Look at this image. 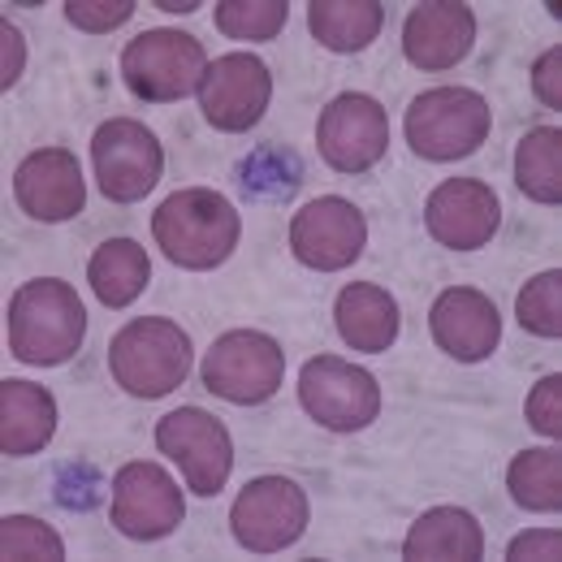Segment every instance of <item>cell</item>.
I'll list each match as a JSON object with an SVG mask.
<instances>
[{
    "instance_id": "d6986e66",
    "label": "cell",
    "mask_w": 562,
    "mask_h": 562,
    "mask_svg": "<svg viewBox=\"0 0 562 562\" xmlns=\"http://www.w3.org/2000/svg\"><path fill=\"white\" fill-rule=\"evenodd\" d=\"M334 325H338V338L351 351L385 355L398 342L403 312H398V299L385 285H376V281H351V285L338 290Z\"/></svg>"
},
{
    "instance_id": "6da1fadb",
    "label": "cell",
    "mask_w": 562,
    "mask_h": 562,
    "mask_svg": "<svg viewBox=\"0 0 562 562\" xmlns=\"http://www.w3.org/2000/svg\"><path fill=\"white\" fill-rule=\"evenodd\" d=\"M238 234H243L238 209L221 191H209V187H182L151 212L156 247L165 251L169 265L191 269V273L221 269L234 256Z\"/></svg>"
},
{
    "instance_id": "ffe728a7",
    "label": "cell",
    "mask_w": 562,
    "mask_h": 562,
    "mask_svg": "<svg viewBox=\"0 0 562 562\" xmlns=\"http://www.w3.org/2000/svg\"><path fill=\"white\" fill-rule=\"evenodd\" d=\"M57 432V398L44 385L4 376L0 381V450L9 459L40 454Z\"/></svg>"
},
{
    "instance_id": "ba28073f",
    "label": "cell",
    "mask_w": 562,
    "mask_h": 562,
    "mask_svg": "<svg viewBox=\"0 0 562 562\" xmlns=\"http://www.w3.org/2000/svg\"><path fill=\"white\" fill-rule=\"evenodd\" d=\"M156 450L169 454L195 497H216L234 472L229 428L204 407H178L156 420Z\"/></svg>"
},
{
    "instance_id": "e575fe53",
    "label": "cell",
    "mask_w": 562,
    "mask_h": 562,
    "mask_svg": "<svg viewBox=\"0 0 562 562\" xmlns=\"http://www.w3.org/2000/svg\"><path fill=\"white\" fill-rule=\"evenodd\" d=\"M26 66V40L13 22H0V87H13Z\"/></svg>"
},
{
    "instance_id": "2e32d148",
    "label": "cell",
    "mask_w": 562,
    "mask_h": 562,
    "mask_svg": "<svg viewBox=\"0 0 562 562\" xmlns=\"http://www.w3.org/2000/svg\"><path fill=\"white\" fill-rule=\"evenodd\" d=\"M428 329L437 351H446L459 363H485L502 347V316L490 294L472 285H450L428 307Z\"/></svg>"
},
{
    "instance_id": "4316f807",
    "label": "cell",
    "mask_w": 562,
    "mask_h": 562,
    "mask_svg": "<svg viewBox=\"0 0 562 562\" xmlns=\"http://www.w3.org/2000/svg\"><path fill=\"white\" fill-rule=\"evenodd\" d=\"M216 31L229 35V40H247V44H265V40H278L285 18H290V4L285 0H225L216 4Z\"/></svg>"
},
{
    "instance_id": "8fae6325",
    "label": "cell",
    "mask_w": 562,
    "mask_h": 562,
    "mask_svg": "<svg viewBox=\"0 0 562 562\" xmlns=\"http://www.w3.org/2000/svg\"><path fill=\"white\" fill-rule=\"evenodd\" d=\"M269 100H273V74L251 53L216 57L204 70V82H200L204 122L212 131H225V135L256 131L265 122V113H269Z\"/></svg>"
},
{
    "instance_id": "5b68a950",
    "label": "cell",
    "mask_w": 562,
    "mask_h": 562,
    "mask_svg": "<svg viewBox=\"0 0 562 562\" xmlns=\"http://www.w3.org/2000/svg\"><path fill=\"white\" fill-rule=\"evenodd\" d=\"M209 70V53L191 31L156 26L122 48V82L143 104H173L200 91Z\"/></svg>"
},
{
    "instance_id": "d6a6232c",
    "label": "cell",
    "mask_w": 562,
    "mask_h": 562,
    "mask_svg": "<svg viewBox=\"0 0 562 562\" xmlns=\"http://www.w3.org/2000/svg\"><path fill=\"white\" fill-rule=\"evenodd\" d=\"M532 91L546 109H562V48H550L532 61Z\"/></svg>"
},
{
    "instance_id": "7402d4cb",
    "label": "cell",
    "mask_w": 562,
    "mask_h": 562,
    "mask_svg": "<svg viewBox=\"0 0 562 562\" xmlns=\"http://www.w3.org/2000/svg\"><path fill=\"white\" fill-rule=\"evenodd\" d=\"M87 281L104 307H131L151 281V260L135 238H109L87 260Z\"/></svg>"
},
{
    "instance_id": "cb8c5ba5",
    "label": "cell",
    "mask_w": 562,
    "mask_h": 562,
    "mask_svg": "<svg viewBox=\"0 0 562 562\" xmlns=\"http://www.w3.org/2000/svg\"><path fill=\"white\" fill-rule=\"evenodd\" d=\"M515 187L532 204H562V131L537 126L515 147Z\"/></svg>"
},
{
    "instance_id": "7a4b0ae2",
    "label": "cell",
    "mask_w": 562,
    "mask_h": 562,
    "mask_svg": "<svg viewBox=\"0 0 562 562\" xmlns=\"http://www.w3.org/2000/svg\"><path fill=\"white\" fill-rule=\"evenodd\" d=\"M87 338V307L70 281H22L9 299V351L18 363L57 368L70 363Z\"/></svg>"
},
{
    "instance_id": "e0dca14e",
    "label": "cell",
    "mask_w": 562,
    "mask_h": 562,
    "mask_svg": "<svg viewBox=\"0 0 562 562\" xmlns=\"http://www.w3.org/2000/svg\"><path fill=\"white\" fill-rule=\"evenodd\" d=\"M13 200L31 221L57 225L87 209V182L70 147H40L13 169Z\"/></svg>"
},
{
    "instance_id": "484cf974",
    "label": "cell",
    "mask_w": 562,
    "mask_h": 562,
    "mask_svg": "<svg viewBox=\"0 0 562 562\" xmlns=\"http://www.w3.org/2000/svg\"><path fill=\"white\" fill-rule=\"evenodd\" d=\"M238 187L247 191V200H265V204L290 200L303 187V160L285 143H265L238 165Z\"/></svg>"
},
{
    "instance_id": "7c38bea8",
    "label": "cell",
    "mask_w": 562,
    "mask_h": 562,
    "mask_svg": "<svg viewBox=\"0 0 562 562\" xmlns=\"http://www.w3.org/2000/svg\"><path fill=\"white\" fill-rule=\"evenodd\" d=\"M109 519L131 541H160V537L178 532V524L187 519V502H182L178 481L160 463L139 459V463L117 468Z\"/></svg>"
},
{
    "instance_id": "4dcf8cb0",
    "label": "cell",
    "mask_w": 562,
    "mask_h": 562,
    "mask_svg": "<svg viewBox=\"0 0 562 562\" xmlns=\"http://www.w3.org/2000/svg\"><path fill=\"white\" fill-rule=\"evenodd\" d=\"M135 13V0H66V18L70 26L87 35H109L117 26H126Z\"/></svg>"
},
{
    "instance_id": "f546056e",
    "label": "cell",
    "mask_w": 562,
    "mask_h": 562,
    "mask_svg": "<svg viewBox=\"0 0 562 562\" xmlns=\"http://www.w3.org/2000/svg\"><path fill=\"white\" fill-rule=\"evenodd\" d=\"M100 497H104V476L91 463L74 459V463L57 468V502L66 510H91V506H100Z\"/></svg>"
},
{
    "instance_id": "8992f818",
    "label": "cell",
    "mask_w": 562,
    "mask_h": 562,
    "mask_svg": "<svg viewBox=\"0 0 562 562\" xmlns=\"http://www.w3.org/2000/svg\"><path fill=\"white\" fill-rule=\"evenodd\" d=\"M204 390L234 403V407H260L281 390L285 376V351L278 338L260 329H229L212 342L204 355Z\"/></svg>"
},
{
    "instance_id": "d590c367",
    "label": "cell",
    "mask_w": 562,
    "mask_h": 562,
    "mask_svg": "<svg viewBox=\"0 0 562 562\" xmlns=\"http://www.w3.org/2000/svg\"><path fill=\"white\" fill-rule=\"evenodd\" d=\"M160 9H165V13H195L200 0H160Z\"/></svg>"
},
{
    "instance_id": "4fadbf2b",
    "label": "cell",
    "mask_w": 562,
    "mask_h": 562,
    "mask_svg": "<svg viewBox=\"0 0 562 562\" xmlns=\"http://www.w3.org/2000/svg\"><path fill=\"white\" fill-rule=\"evenodd\" d=\"M368 247V221L342 195H321L290 221V251L316 273H342Z\"/></svg>"
},
{
    "instance_id": "9c48e42d",
    "label": "cell",
    "mask_w": 562,
    "mask_h": 562,
    "mask_svg": "<svg viewBox=\"0 0 562 562\" xmlns=\"http://www.w3.org/2000/svg\"><path fill=\"white\" fill-rule=\"evenodd\" d=\"M307 493L290 476H256L229 506V532L247 554H281L307 532Z\"/></svg>"
},
{
    "instance_id": "836d02e7",
    "label": "cell",
    "mask_w": 562,
    "mask_h": 562,
    "mask_svg": "<svg viewBox=\"0 0 562 562\" xmlns=\"http://www.w3.org/2000/svg\"><path fill=\"white\" fill-rule=\"evenodd\" d=\"M506 559L524 562H554L562 559V537L559 532H550V528H541V532H519L515 541H510V550H506Z\"/></svg>"
},
{
    "instance_id": "603a6c76",
    "label": "cell",
    "mask_w": 562,
    "mask_h": 562,
    "mask_svg": "<svg viewBox=\"0 0 562 562\" xmlns=\"http://www.w3.org/2000/svg\"><path fill=\"white\" fill-rule=\"evenodd\" d=\"M385 26V4L376 0H312L307 31L329 53H363Z\"/></svg>"
},
{
    "instance_id": "277c9868",
    "label": "cell",
    "mask_w": 562,
    "mask_h": 562,
    "mask_svg": "<svg viewBox=\"0 0 562 562\" xmlns=\"http://www.w3.org/2000/svg\"><path fill=\"white\" fill-rule=\"evenodd\" d=\"M490 100L472 87H432L407 109V143L424 160H463L490 139Z\"/></svg>"
},
{
    "instance_id": "9a60e30c",
    "label": "cell",
    "mask_w": 562,
    "mask_h": 562,
    "mask_svg": "<svg viewBox=\"0 0 562 562\" xmlns=\"http://www.w3.org/2000/svg\"><path fill=\"white\" fill-rule=\"evenodd\" d=\"M424 225L450 251H481L502 229V200L481 178H446L424 204Z\"/></svg>"
},
{
    "instance_id": "52a82bcc",
    "label": "cell",
    "mask_w": 562,
    "mask_h": 562,
    "mask_svg": "<svg viewBox=\"0 0 562 562\" xmlns=\"http://www.w3.org/2000/svg\"><path fill=\"white\" fill-rule=\"evenodd\" d=\"M299 403L329 432H363L381 416V385L368 368L338 355H316L299 372Z\"/></svg>"
},
{
    "instance_id": "d4e9b609",
    "label": "cell",
    "mask_w": 562,
    "mask_h": 562,
    "mask_svg": "<svg viewBox=\"0 0 562 562\" xmlns=\"http://www.w3.org/2000/svg\"><path fill=\"white\" fill-rule=\"evenodd\" d=\"M506 490L515 497V506H524L532 515L562 510V454L546 450V446L515 454L506 468Z\"/></svg>"
},
{
    "instance_id": "44dd1931",
    "label": "cell",
    "mask_w": 562,
    "mask_h": 562,
    "mask_svg": "<svg viewBox=\"0 0 562 562\" xmlns=\"http://www.w3.org/2000/svg\"><path fill=\"white\" fill-rule=\"evenodd\" d=\"M403 559L412 562H476L485 559V532L463 506H432L412 524L403 541Z\"/></svg>"
},
{
    "instance_id": "83f0119b",
    "label": "cell",
    "mask_w": 562,
    "mask_h": 562,
    "mask_svg": "<svg viewBox=\"0 0 562 562\" xmlns=\"http://www.w3.org/2000/svg\"><path fill=\"white\" fill-rule=\"evenodd\" d=\"M515 312H519V325L532 334V338H562V273L559 269H546L532 281H524L519 299H515Z\"/></svg>"
},
{
    "instance_id": "5bb4252c",
    "label": "cell",
    "mask_w": 562,
    "mask_h": 562,
    "mask_svg": "<svg viewBox=\"0 0 562 562\" xmlns=\"http://www.w3.org/2000/svg\"><path fill=\"white\" fill-rule=\"evenodd\" d=\"M316 147L338 173H368L372 165H381L390 147V117L381 100L363 91L334 95L316 122Z\"/></svg>"
},
{
    "instance_id": "f1b7e54d",
    "label": "cell",
    "mask_w": 562,
    "mask_h": 562,
    "mask_svg": "<svg viewBox=\"0 0 562 562\" xmlns=\"http://www.w3.org/2000/svg\"><path fill=\"white\" fill-rule=\"evenodd\" d=\"M0 559L4 562H22V559H44V562H61L66 559V546L57 537L53 524L35 519V515H4L0 519Z\"/></svg>"
},
{
    "instance_id": "1f68e13d",
    "label": "cell",
    "mask_w": 562,
    "mask_h": 562,
    "mask_svg": "<svg viewBox=\"0 0 562 562\" xmlns=\"http://www.w3.org/2000/svg\"><path fill=\"white\" fill-rule=\"evenodd\" d=\"M528 424L541 432V437H562V376H541L524 403Z\"/></svg>"
},
{
    "instance_id": "30bf717a",
    "label": "cell",
    "mask_w": 562,
    "mask_h": 562,
    "mask_svg": "<svg viewBox=\"0 0 562 562\" xmlns=\"http://www.w3.org/2000/svg\"><path fill=\"white\" fill-rule=\"evenodd\" d=\"M91 165L104 200L135 204L165 173V147L135 117H109L91 135Z\"/></svg>"
},
{
    "instance_id": "3957f363",
    "label": "cell",
    "mask_w": 562,
    "mask_h": 562,
    "mask_svg": "<svg viewBox=\"0 0 562 562\" xmlns=\"http://www.w3.org/2000/svg\"><path fill=\"white\" fill-rule=\"evenodd\" d=\"M191 334L169 316H139L109 342V372L131 398H165L191 376Z\"/></svg>"
},
{
    "instance_id": "ac0fdd59",
    "label": "cell",
    "mask_w": 562,
    "mask_h": 562,
    "mask_svg": "<svg viewBox=\"0 0 562 562\" xmlns=\"http://www.w3.org/2000/svg\"><path fill=\"white\" fill-rule=\"evenodd\" d=\"M476 48V13L459 0L416 4L403 22V57L424 74L454 70Z\"/></svg>"
}]
</instances>
